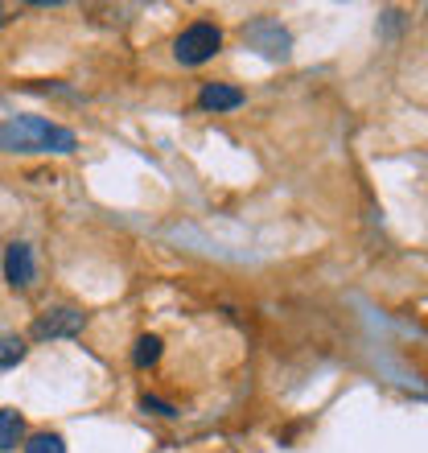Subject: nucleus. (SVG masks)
Listing matches in <instances>:
<instances>
[{"label":"nucleus","instance_id":"obj_1","mask_svg":"<svg viewBox=\"0 0 428 453\" xmlns=\"http://www.w3.org/2000/svg\"><path fill=\"white\" fill-rule=\"evenodd\" d=\"M0 149L4 153H74L79 136L46 116H12L0 124Z\"/></svg>","mask_w":428,"mask_h":453},{"label":"nucleus","instance_id":"obj_2","mask_svg":"<svg viewBox=\"0 0 428 453\" xmlns=\"http://www.w3.org/2000/svg\"><path fill=\"white\" fill-rule=\"evenodd\" d=\"M218 50H223V29L214 21H194V25H186L178 34V42H173V58H178L181 66H203Z\"/></svg>","mask_w":428,"mask_h":453},{"label":"nucleus","instance_id":"obj_3","mask_svg":"<svg viewBox=\"0 0 428 453\" xmlns=\"http://www.w3.org/2000/svg\"><path fill=\"white\" fill-rule=\"evenodd\" d=\"M243 42H248L256 54H264V58H272V62H285L288 50H293L288 29L280 21H272V17H256V21L243 25Z\"/></svg>","mask_w":428,"mask_h":453},{"label":"nucleus","instance_id":"obj_4","mask_svg":"<svg viewBox=\"0 0 428 453\" xmlns=\"http://www.w3.org/2000/svg\"><path fill=\"white\" fill-rule=\"evenodd\" d=\"M83 326H87L83 310H74V305H58V310H46L34 322V338L37 342H50V338H74V334H83Z\"/></svg>","mask_w":428,"mask_h":453},{"label":"nucleus","instance_id":"obj_5","mask_svg":"<svg viewBox=\"0 0 428 453\" xmlns=\"http://www.w3.org/2000/svg\"><path fill=\"white\" fill-rule=\"evenodd\" d=\"M4 280L12 288H29L37 280V260H34V248L21 243V239H12L9 251H4Z\"/></svg>","mask_w":428,"mask_h":453},{"label":"nucleus","instance_id":"obj_6","mask_svg":"<svg viewBox=\"0 0 428 453\" xmlns=\"http://www.w3.org/2000/svg\"><path fill=\"white\" fill-rule=\"evenodd\" d=\"M198 108L203 111H235L243 108V91L239 87H226V83H206L198 91Z\"/></svg>","mask_w":428,"mask_h":453},{"label":"nucleus","instance_id":"obj_7","mask_svg":"<svg viewBox=\"0 0 428 453\" xmlns=\"http://www.w3.org/2000/svg\"><path fill=\"white\" fill-rule=\"evenodd\" d=\"M25 441V420L17 408H0V453L17 449Z\"/></svg>","mask_w":428,"mask_h":453},{"label":"nucleus","instance_id":"obj_8","mask_svg":"<svg viewBox=\"0 0 428 453\" xmlns=\"http://www.w3.org/2000/svg\"><path fill=\"white\" fill-rule=\"evenodd\" d=\"M25 355H29V346H25V338H17V334H0V371L17 367V363H21Z\"/></svg>","mask_w":428,"mask_h":453},{"label":"nucleus","instance_id":"obj_9","mask_svg":"<svg viewBox=\"0 0 428 453\" xmlns=\"http://www.w3.org/2000/svg\"><path fill=\"white\" fill-rule=\"evenodd\" d=\"M157 358H161V338H157V334L136 338V346H132V363L144 371V367H153Z\"/></svg>","mask_w":428,"mask_h":453},{"label":"nucleus","instance_id":"obj_10","mask_svg":"<svg viewBox=\"0 0 428 453\" xmlns=\"http://www.w3.org/2000/svg\"><path fill=\"white\" fill-rule=\"evenodd\" d=\"M25 453H66V441H62L58 433H34L25 441Z\"/></svg>","mask_w":428,"mask_h":453},{"label":"nucleus","instance_id":"obj_11","mask_svg":"<svg viewBox=\"0 0 428 453\" xmlns=\"http://www.w3.org/2000/svg\"><path fill=\"white\" fill-rule=\"evenodd\" d=\"M141 408L144 412H157V417H178V408L165 404V400H157V395H141Z\"/></svg>","mask_w":428,"mask_h":453}]
</instances>
